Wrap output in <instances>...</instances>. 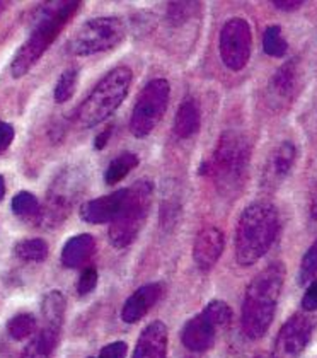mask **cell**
<instances>
[{
	"mask_svg": "<svg viewBox=\"0 0 317 358\" xmlns=\"http://www.w3.org/2000/svg\"><path fill=\"white\" fill-rule=\"evenodd\" d=\"M285 275V264L273 263L263 268L249 283L242 306V331L249 340L263 338L272 326L283 290Z\"/></svg>",
	"mask_w": 317,
	"mask_h": 358,
	"instance_id": "6da1fadb",
	"label": "cell"
},
{
	"mask_svg": "<svg viewBox=\"0 0 317 358\" xmlns=\"http://www.w3.org/2000/svg\"><path fill=\"white\" fill-rule=\"evenodd\" d=\"M280 229L276 208L268 201L248 205L236 229V259L241 266H251L269 251Z\"/></svg>",
	"mask_w": 317,
	"mask_h": 358,
	"instance_id": "7a4b0ae2",
	"label": "cell"
},
{
	"mask_svg": "<svg viewBox=\"0 0 317 358\" xmlns=\"http://www.w3.org/2000/svg\"><path fill=\"white\" fill-rule=\"evenodd\" d=\"M80 2H52L43 6L36 28L31 31L29 38L19 46L10 64V76L14 79L24 77L45 55L46 50L57 40L58 34L79 10Z\"/></svg>",
	"mask_w": 317,
	"mask_h": 358,
	"instance_id": "3957f363",
	"label": "cell"
},
{
	"mask_svg": "<svg viewBox=\"0 0 317 358\" xmlns=\"http://www.w3.org/2000/svg\"><path fill=\"white\" fill-rule=\"evenodd\" d=\"M251 159V143L239 131L222 134L218 145L209 161L199 167V174L210 176L224 194H234L244 182Z\"/></svg>",
	"mask_w": 317,
	"mask_h": 358,
	"instance_id": "277c9868",
	"label": "cell"
},
{
	"mask_svg": "<svg viewBox=\"0 0 317 358\" xmlns=\"http://www.w3.org/2000/svg\"><path fill=\"white\" fill-rule=\"evenodd\" d=\"M133 80L132 69H113L92 89L76 111V124L79 128H92L106 122L127 99Z\"/></svg>",
	"mask_w": 317,
	"mask_h": 358,
	"instance_id": "5b68a950",
	"label": "cell"
},
{
	"mask_svg": "<svg viewBox=\"0 0 317 358\" xmlns=\"http://www.w3.org/2000/svg\"><path fill=\"white\" fill-rule=\"evenodd\" d=\"M154 185L148 179H140L128 188V198L115 220L109 225V243L116 249L130 246L146 225L150 213Z\"/></svg>",
	"mask_w": 317,
	"mask_h": 358,
	"instance_id": "8992f818",
	"label": "cell"
},
{
	"mask_svg": "<svg viewBox=\"0 0 317 358\" xmlns=\"http://www.w3.org/2000/svg\"><path fill=\"white\" fill-rule=\"evenodd\" d=\"M127 36V24L116 15H103L84 22L70 40V52L77 57H91L116 48Z\"/></svg>",
	"mask_w": 317,
	"mask_h": 358,
	"instance_id": "52a82bcc",
	"label": "cell"
},
{
	"mask_svg": "<svg viewBox=\"0 0 317 358\" xmlns=\"http://www.w3.org/2000/svg\"><path fill=\"white\" fill-rule=\"evenodd\" d=\"M169 92L171 87L166 79L150 80L140 91L130 118V131L133 137H148L155 130V127L162 122L167 111V104H169Z\"/></svg>",
	"mask_w": 317,
	"mask_h": 358,
	"instance_id": "ba28073f",
	"label": "cell"
},
{
	"mask_svg": "<svg viewBox=\"0 0 317 358\" xmlns=\"http://www.w3.org/2000/svg\"><path fill=\"white\" fill-rule=\"evenodd\" d=\"M253 50L251 26L246 19L234 17L220 31V58L227 69L239 72L248 65Z\"/></svg>",
	"mask_w": 317,
	"mask_h": 358,
	"instance_id": "9c48e42d",
	"label": "cell"
},
{
	"mask_svg": "<svg viewBox=\"0 0 317 358\" xmlns=\"http://www.w3.org/2000/svg\"><path fill=\"white\" fill-rule=\"evenodd\" d=\"M79 182V176L76 178L70 173L62 174V178L57 179V182L53 185L52 192H48L45 207L40 208V215L36 219L38 224L46 229L62 224L70 213V210H72L76 196H79L77 194Z\"/></svg>",
	"mask_w": 317,
	"mask_h": 358,
	"instance_id": "30bf717a",
	"label": "cell"
},
{
	"mask_svg": "<svg viewBox=\"0 0 317 358\" xmlns=\"http://www.w3.org/2000/svg\"><path fill=\"white\" fill-rule=\"evenodd\" d=\"M317 326V319L309 313H297L283 324L275 341L276 358H297L307 348Z\"/></svg>",
	"mask_w": 317,
	"mask_h": 358,
	"instance_id": "8fae6325",
	"label": "cell"
},
{
	"mask_svg": "<svg viewBox=\"0 0 317 358\" xmlns=\"http://www.w3.org/2000/svg\"><path fill=\"white\" fill-rule=\"evenodd\" d=\"M297 161V147L292 142L285 140L269 152L266 164L261 173V186L268 192L276 189L285 178L292 173Z\"/></svg>",
	"mask_w": 317,
	"mask_h": 358,
	"instance_id": "7c38bea8",
	"label": "cell"
},
{
	"mask_svg": "<svg viewBox=\"0 0 317 358\" xmlns=\"http://www.w3.org/2000/svg\"><path fill=\"white\" fill-rule=\"evenodd\" d=\"M128 198V188L118 189V192L108 194V196L96 198V200L85 201L82 205L79 213L80 219L87 224H106L109 222L111 224L113 220L118 217L121 208L125 207Z\"/></svg>",
	"mask_w": 317,
	"mask_h": 358,
	"instance_id": "4fadbf2b",
	"label": "cell"
},
{
	"mask_svg": "<svg viewBox=\"0 0 317 358\" xmlns=\"http://www.w3.org/2000/svg\"><path fill=\"white\" fill-rule=\"evenodd\" d=\"M224 252V234L217 227H205L195 239L193 259L199 270L209 271Z\"/></svg>",
	"mask_w": 317,
	"mask_h": 358,
	"instance_id": "5bb4252c",
	"label": "cell"
},
{
	"mask_svg": "<svg viewBox=\"0 0 317 358\" xmlns=\"http://www.w3.org/2000/svg\"><path fill=\"white\" fill-rule=\"evenodd\" d=\"M62 326L64 321H53V319L43 317V326L33 336V340L22 350L21 358H50L57 350L60 341Z\"/></svg>",
	"mask_w": 317,
	"mask_h": 358,
	"instance_id": "9a60e30c",
	"label": "cell"
},
{
	"mask_svg": "<svg viewBox=\"0 0 317 358\" xmlns=\"http://www.w3.org/2000/svg\"><path fill=\"white\" fill-rule=\"evenodd\" d=\"M160 297H162V285L160 283H147V285L140 287L125 302L123 310H121V317L128 324L139 322L140 319L147 316L148 310L159 302Z\"/></svg>",
	"mask_w": 317,
	"mask_h": 358,
	"instance_id": "2e32d148",
	"label": "cell"
},
{
	"mask_svg": "<svg viewBox=\"0 0 317 358\" xmlns=\"http://www.w3.org/2000/svg\"><path fill=\"white\" fill-rule=\"evenodd\" d=\"M215 334H217V328L202 313L186 322L181 331V341L191 352L202 353L213 346Z\"/></svg>",
	"mask_w": 317,
	"mask_h": 358,
	"instance_id": "e0dca14e",
	"label": "cell"
},
{
	"mask_svg": "<svg viewBox=\"0 0 317 358\" xmlns=\"http://www.w3.org/2000/svg\"><path fill=\"white\" fill-rule=\"evenodd\" d=\"M167 328L164 322L154 321L147 326L136 341L133 358H166Z\"/></svg>",
	"mask_w": 317,
	"mask_h": 358,
	"instance_id": "ac0fdd59",
	"label": "cell"
},
{
	"mask_svg": "<svg viewBox=\"0 0 317 358\" xmlns=\"http://www.w3.org/2000/svg\"><path fill=\"white\" fill-rule=\"evenodd\" d=\"M299 79H300L299 62L297 60L285 62V64L276 70V73L272 79V84H269L272 96L275 97L276 101H280V103L292 101V97L297 91V85H299Z\"/></svg>",
	"mask_w": 317,
	"mask_h": 358,
	"instance_id": "d6986e66",
	"label": "cell"
},
{
	"mask_svg": "<svg viewBox=\"0 0 317 358\" xmlns=\"http://www.w3.org/2000/svg\"><path fill=\"white\" fill-rule=\"evenodd\" d=\"M94 255H96V241L91 234L73 236L62 249V264L66 268H80Z\"/></svg>",
	"mask_w": 317,
	"mask_h": 358,
	"instance_id": "ffe728a7",
	"label": "cell"
},
{
	"mask_svg": "<svg viewBox=\"0 0 317 358\" xmlns=\"http://www.w3.org/2000/svg\"><path fill=\"white\" fill-rule=\"evenodd\" d=\"M199 124H202V113H199L198 103L193 97H186L176 113L174 135L181 140L193 137L199 130Z\"/></svg>",
	"mask_w": 317,
	"mask_h": 358,
	"instance_id": "44dd1931",
	"label": "cell"
},
{
	"mask_svg": "<svg viewBox=\"0 0 317 358\" xmlns=\"http://www.w3.org/2000/svg\"><path fill=\"white\" fill-rule=\"evenodd\" d=\"M136 166H139V157L133 152H123V154H120L118 157L109 162L108 169L104 173V181L109 186L116 185L121 179L127 178Z\"/></svg>",
	"mask_w": 317,
	"mask_h": 358,
	"instance_id": "7402d4cb",
	"label": "cell"
},
{
	"mask_svg": "<svg viewBox=\"0 0 317 358\" xmlns=\"http://www.w3.org/2000/svg\"><path fill=\"white\" fill-rule=\"evenodd\" d=\"M15 256L27 263H41L48 256V244L43 239H26L15 244Z\"/></svg>",
	"mask_w": 317,
	"mask_h": 358,
	"instance_id": "603a6c76",
	"label": "cell"
},
{
	"mask_svg": "<svg viewBox=\"0 0 317 358\" xmlns=\"http://www.w3.org/2000/svg\"><path fill=\"white\" fill-rule=\"evenodd\" d=\"M7 333L15 341H22L36 333V317L33 314H17L7 322Z\"/></svg>",
	"mask_w": 317,
	"mask_h": 358,
	"instance_id": "cb8c5ba5",
	"label": "cell"
},
{
	"mask_svg": "<svg viewBox=\"0 0 317 358\" xmlns=\"http://www.w3.org/2000/svg\"><path fill=\"white\" fill-rule=\"evenodd\" d=\"M77 83H79V69L70 67L66 69L58 79L57 85H55V101L58 104H64L70 101L76 94Z\"/></svg>",
	"mask_w": 317,
	"mask_h": 358,
	"instance_id": "d4e9b609",
	"label": "cell"
},
{
	"mask_svg": "<svg viewBox=\"0 0 317 358\" xmlns=\"http://www.w3.org/2000/svg\"><path fill=\"white\" fill-rule=\"evenodd\" d=\"M13 212L21 219L36 220L40 215V203H38L36 196L29 192H19L13 198Z\"/></svg>",
	"mask_w": 317,
	"mask_h": 358,
	"instance_id": "484cf974",
	"label": "cell"
},
{
	"mask_svg": "<svg viewBox=\"0 0 317 358\" xmlns=\"http://www.w3.org/2000/svg\"><path fill=\"white\" fill-rule=\"evenodd\" d=\"M263 50L268 57L281 58L288 50V43L281 33L280 26H269L263 34Z\"/></svg>",
	"mask_w": 317,
	"mask_h": 358,
	"instance_id": "4316f807",
	"label": "cell"
},
{
	"mask_svg": "<svg viewBox=\"0 0 317 358\" xmlns=\"http://www.w3.org/2000/svg\"><path fill=\"white\" fill-rule=\"evenodd\" d=\"M206 319L215 326L217 329L229 328L230 322H232V309L224 301H211L209 306L203 310Z\"/></svg>",
	"mask_w": 317,
	"mask_h": 358,
	"instance_id": "83f0119b",
	"label": "cell"
},
{
	"mask_svg": "<svg viewBox=\"0 0 317 358\" xmlns=\"http://www.w3.org/2000/svg\"><path fill=\"white\" fill-rule=\"evenodd\" d=\"M317 276V241L309 248L300 264V282L305 283Z\"/></svg>",
	"mask_w": 317,
	"mask_h": 358,
	"instance_id": "f1b7e54d",
	"label": "cell"
},
{
	"mask_svg": "<svg viewBox=\"0 0 317 358\" xmlns=\"http://www.w3.org/2000/svg\"><path fill=\"white\" fill-rule=\"evenodd\" d=\"M97 285V270L94 266H87L82 270V273L77 280V294L87 295L94 292Z\"/></svg>",
	"mask_w": 317,
	"mask_h": 358,
	"instance_id": "f546056e",
	"label": "cell"
},
{
	"mask_svg": "<svg viewBox=\"0 0 317 358\" xmlns=\"http://www.w3.org/2000/svg\"><path fill=\"white\" fill-rule=\"evenodd\" d=\"M128 346L125 341H115V343H109L101 350L99 357L96 358H127Z\"/></svg>",
	"mask_w": 317,
	"mask_h": 358,
	"instance_id": "4dcf8cb0",
	"label": "cell"
},
{
	"mask_svg": "<svg viewBox=\"0 0 317 358\" xmlns=\"http://www.w3.org/2000/svg\"><path fill=\"white\" fill-rule=\"evenodd\" d=\"M302 309L305 313H314V310H317V278L309 285L307 292L304 294Z\"/></svg>",
	"mask_w": 317,
	"mask_h": 358,
	"instance_id": "1f68e13d",
	"label": "cell"
},
{
	"mask_svg": "<svg viewBox=\"0 0 317 358\" xmlns=\"http://www.w3.org/2000/svg\"><path fill=\"white\" fill-rule=\"evenodd\" d=\"M14 137H15V131H14L13 124L0 122V155L9 149Z\"/></svg>",
	"mask_w": 317,
	"mask_h": 358,
	"instance_id": "d6a6232c",
	"label": "cell"
},
{
	"mask_svg": "<svg viewBox=\"0 0 317 358\" xmlns=\"http://www.w3.org/2000/svg\"><path fill=\"white\" fill-rule=\"evenodd\" d=\"M302 3L304 2H300V0H275L273 6L280 10H297L302 7Z\"/></svg>",
	"mask_w": 317,
	"mask_h": 358,
	"instance_id": "836d02e7",
	"label": "cell"
},
{
	"mask_svg": "<svg viewBox=\"0 0 317 358\" xmlns=\"http://www.w3.org/2000/svg\"><path fill=\"white\" fill-rule=\"evenodd\" d=\"M109 137H111V128H106L103 134H99V135H97V137H96V142H94V147H96L97 150L104 149L106 143H108Z\"/></svg>",
	"mask_w": 317,
	"mask_h": 358,
	"instance_id": "e575fe53",
	"label": "cell"
},
{
	"mask_svg": "<svg viewBox=\"0 0 317 358\" xmlns=\"http://www.w3.org/2000/svg\"><path fill=\"white\" fill-rule=\"evenodd\" d=\"M311 215L312 219L317 220V185L312 189V196H311Z\"/></svg>",
	"mask_w": 317,
	"mask_h": 358,
	"instance_id": "d590c367",
	"label": "cell"
},
{
	"mask_svg": "<svg viewBox=\"0 0 317 358\" xmlns=\"http://www.w3.org/2000/svg\"><path fill=\"white\" fill-rule=\"evenodd\" d=\"M6 196V179H3L2 174H0V201Z\"/></svg>",
	"mask_w": 317,
	"mask_h": 358,
	"instance_id": "8d00e7d4",
	"label": "cell"
},
{
	"mask_svg": "<svg viewBox=\"0 0 317 358\" xmlns=\"http://www.w3.org/2000/svg\"><path fill=\"white\" fill-rule=\"evenodd\" d=\"M256 358H276V357L273 355V353H260Z\"/></svg>",
	"mask_w": 317,
	"mask_h": 358,
	"instance_id": "74e56055",
	"label": "cell"
},
{
	"mask_svg": "<svg viewBox=\"0 0 317 358\" xmlns=\"http://www.w3.org/2000/svg\"><path fill=\"white\" fill-rule=\"evenodd\" d=\"M3 10H6V2H0V14H2Z\"/></svg>",
	"mask_w": 317,
	"mask_h": 358,
	"instance_id": "f35d334b",
	"label": "cell"
},
{
	"mask_svg": "<svg viewBox=\"0 0 317 358\" xmlns=\"http://www.w3.org/2000/svg\"><path fill=\"white\" fill-rule=\"evenodd\" d=\"M89 358H96V357H89Z\"/></svg>",
	"mask_w": 317,
	"mask_h": 358,
	"instance_id": "ab89813d",
	"label": "cell"
}]
</instances>
